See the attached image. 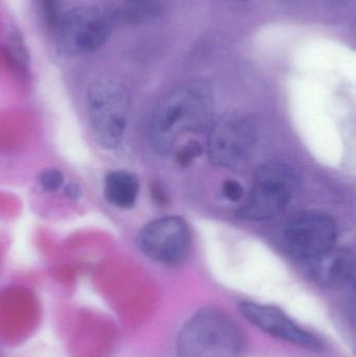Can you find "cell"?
Here are the masks:
<instances>
[{
    "label": "cell",
    "instance_id": "1",
    "mask_svg": "<svg viewBox=\"0 0 356 357\" xmlns=\"http://www.w3.org/2000/svg\"><path fill=\"white\" fill-rule=\"evenodd\" d=\"M213 93L202 79L181 84L159 104L150 125V142L159 154L171 152L181 137L206 129L212 119Z\"/></svg>",
    "mask_w": 356,
    "mask_h": 357
},
{
    "label": "cell",
    "instance_id": "2",
    "mask_svg": "<svg viewBox=\"0 0 356 357\" xmlns=\"http://www.w3.org/2000/svg\"><path fill=\"white\" fill-rule=\"evenodd\" d=\"M246 340L236 323L223 310L205 307L180 331L178 357H242Z\"/></svg>",
    "mask_w": 356,
    "mask_h": 357
},
{
    "label": "cell",
    "instance_id": "3",
    "mask_svg": "<svg viewBox=\"0 0 356 357\" xmlns=\"http://www.w3.org/2000/svg\"><path fill=\"white\" fill-rule=\"evenodd\" d=\"M298 187L296 169L284 162L263 165L255 174L252 188L240 209L245 220L276 218L290 205Z\"/></svg>",
    "mask_w": 356,
    "mask_h": 357
},
{
    "label": "cell",
    "instance_id": "4",
    "mask_svg": "<svg viewBox=\"0 0 356 357\" xmlns=\"http://www.w3.org/2000/svg\"><path fill=\"white\" fill-rule=\"evenodd\" d=\"M112 25V14L104 6L89 4L67 10L54 31L58 50L66 56L91 54L106 43Z\"/></svg>",
    "mask_w": 356,
    "mask_h": 357
},
{
    "label": "cell",
    "instance_id": "5",
    "mask_svg": "<svg viewBox=\"0 0 356 357\" xmlns=\"http://www.w3.org/2000/svg\"><path fill=\"white\" fill-rule=\"evenodd\" d=\"M90 126L98 144L115 148L125 134L129 114L127 92L111 79H98L89 86L86 96Z\"/></svg>",
    "mask_w": 356,
    "mask_h": 357
},
{
    "label": "cell",
    "instance_id": "6",
    "mask_svg": "<svg viewBox=\"0 0 356 357\" xmlns=\"http://www.w3.org/2000/svg\"><path fill=\"white\" fill-rule=\"evenodd\" d=\"M256 139L254 119L242 113H229L219 119L211 129L209 158L217 167H235L252 152Z\"/></svg>",
    "mask_w": 356,
    "mask_h": 357
},
{
    "label": "cell",
    "instance_id": "7",
    "mask_svg": "<svg viewBox=\"0 0 356 357\" xmlns=\"http://www.w3.org/2000/svg\"><path fill=\"white\" fill-rule=\"evenodd\" d=\"M336 235V222L330 214L303 212L284 228V245L288 253L307 262L334 248Z\"/></svg>",
    "mask_w": 356,
    "mask_h": 357
},
{
    "label": "cell",
    "instance_id": "8",
    "mask_svg": "<svg viewBox=\"0 0 356 357\" xmlns=\"http://www.w3.org/2000/svg\"><path fill=\"white\" fill-rule=\"evenodd\" d=\"M138 247L154 261L175 266L185 260L189 253V227L179 216H165L153 220L140 231Z\"/></svg>",
    "mask_w": 356,
    "mask_h": 357
},
{
    "label": "cell",
    "instance_id": "9",
    "mask_svg": "<svg viewBox=\"0 0 356 357\" xmlns=\"http://www.w3.org/2000/svg\"><path fill=\"white\" fill-rule=\"evenodd\" d=\"M240 310L247 320L278 340L288 342L304 349H321L319 339L298 326L279 308L263 304L242 302Z\"/></svg>",
    "mask_w": 356,
    "mask_h": 357
},
{
    "label": "cell",
    "instance_id": "10",
    "mask_svg": "<svg viewBox=\"0 0 356 357\" xmlns=\"http://www.w3.org/2000/svg\"><path fill=\"white\" fill-rule=\"evenodd\" d=\"M305 264L314 282L326 289H342L355 279V256L348 250L332 248Z\"/></svg>",
    "mask_w": 356,
    "mask_h": 357
},
{
    "label": "cell",
    "instance_id": "11",
    "mask_svg": "<svg viewBox=\"0 0 356 357\" xmlns=\"http://www.w3.org/2000/svg\"><path fill=\"white\" fill-rule=\"evenodd\" d=\"M138 193L139 181L130 172H112L105 178V197L113 206L129 209L135 205Z\"/></svg>",
    "mask_w": 356,
    "mask_h": 357
},
{
    "label": "cell",
    "instance_id": "12",
    "mask_svg": "<svg viewBox=\"0 0 356 357\" xmlns=\"http://www.w3.org/2000/svg\"><path fill=\"white\" fill-rule=\"evenodd\" d=\"M36 6L42 22L47 29L54 31L65 13L63 12L61 0H36Z\"/></svg>",
    "mask_w": 356,
    "mask_h": 357
},
{
    "label": "cell",
    "instance_id": "13",
    "mask_svg": "<svg viewBox=\"0 0 356 357\" xmlns=\"http://www.w3.org/2000/svg\"><path fill=\"white\" fill-rule=\"evenodd\" d=\"M39 181L44 190L54 192L64 184V176L56 169H48L40 175Z\"/></svg>",
    "mask_w": 356,
    "mask_h": 357
},
{
    "label": "cell",
    "instance_id": "14",
    "mask_svg": "<svg viewBox=\"0 0 356 357\" xmlns=\"http://www.w3.org/2000/svg\"><path fill=\"white\" fill-rule=\"evenodd\" d=\"M203 149L199 142H189L183 148L180 149L177 154V162L180 165H189L194 159L198 158L202 154Z\"/></svg>",
    "mask_w": 356,
    "mask_h": 357
},
{
    "label": "cell",
    "instance_id": "15",
    "mask_svg": "<svg viewBox=\"0 0 356 357\" xmlns=\"http://www.w3.org/2000/svg\"><path fill=\"white\" fill-rule=\"evenodd\" d=\"M222 190H223L224 197L232 202L240 201L245 195V189L242 185L238 181L232 180V178L224 182Z\"/></svg>",
    "mask_w": 356,
    "mask_h": 357
},
{
    "label": "cell",
    "instance_id": "16",
    "mask_svg": "<svg viewBox=\"0 0 356 357\" xmlns=\"http://www.w3.org/2000/svg\"><path fill=\"white\" fill-rule=\"evenodd\" d=\"M64 192L71 199H77L82 195L81 187L79 185L75 184V183L66 185Z\"/></svg>",
    "mask_w": 356,
    "mask_h": 357
},
{
    "label": "cell",
    "instance_id": "17",
    "mask_svg": "<svg viewBox=\"0 0 356 357\" xmlns=\"http://www.w3.org/2000/svg\"><path fill=\"white\" fill-rule=\"evenodd\" d=\"M129 2H132V3H140V2L146 1V0H127Z\"/></svg>",
    "mask_w": 356,
    "mask_h": 357
}]
</instances>
